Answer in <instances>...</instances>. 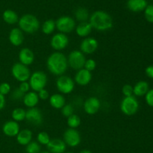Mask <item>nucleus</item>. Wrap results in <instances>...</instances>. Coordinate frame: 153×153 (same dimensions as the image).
Listing matches in <instances>:
<instances>
[{"mask_svg":"<svg viewBox=\"0 0 153 153\" xmlns=\"http://www.w3.org/2000/svg\"><path fill=\"white\" fill-rule=\"evenodd\" d=\"M46 67L49 71L55 76H62L69 67L67 58L60 52H53L48 57Z\"/></svg>","mask_w":153,"mask_h":153,"instance_id":"f257e3e1","label":"nucleus"},{"mask_svg":"<svg viewBox=\"0 0 153 153\" xmlns=\"http://www.w3.org/2000/svg\"><path fill=\"white\" fill-rule=\"evenodd\" d=\"M89 19L92 28L100 31L110 30L114 25L111 16L104 10H97L92 13Z\"/></svg>","mask_w":153,"mask_h":153,"instance_id":"f03ea898","label":"nucleus"},{"mask_svg":"<svg viewBox=\"0 0 153 153\" xmlns=\"http://www.w3.org/2000/svg\"><path fill=\"white\" fill-rule=\"evenodd\" d=\"M19 28L27 34H34L37 32L40 26V22L35 16L32 14H25L21 16L18 21Z\"/></svg>","mask_w":153,"mask_h":153,"instance_id":"7ed1b4c3","label":"nucleus"},{"mask_svg":"<svg viewBox=\"0 0 153 153\" xmlns=\"http://www.w3.org/2000/svg\"><path fill=\"white\" fill-rule=\"evenodd\" d=\"M47 76L46 74L43 71L37 70L31 74L28 83L30 88L34 92H39L41 90L45 89V87L47 85Z\"/></svg>","mask_w":153,"mask_h":153,"instance_id":"20e7f679","label":"nucleus"},{"mask_svg":"<svg viewBox=\"0 0 153 153\" xmlns=\"http://www.w3.org/2000/svg\"><path fill=\"white\" fill-rule=\"evenodd\" d=\"M139 103L134 96L124 97L120 102V110L127 116H132L137 112Z\"/></svg>","mask_w":153,"mask_h":153,"instance_id":"39448f33","label":"nucleus"},{"mask_svg":"<svg viewBox=\"0 0 153 153\" xmlns=\"http://www.w3.org/2000/svg\"><path fill=\"white\" fill-rule=\"evenodd\" d=\"M85 61H86V58L85 56V54H83L79 50L72 51L67 58L68 66H70L73 70H75L83 69Z\"/></svg>","mask_w":153,"mask_h":153,"instance_id":"423d86ee","label":"nucleus"},{"mask_svg":"<svg viewBox=\"0 0 153 153\" xmlns=\"http://www.w3.org/2000/svg\"><path fill=\"white\" fill-rule=\"evenodd\" d=\"M11 74L16 80L19 82H27L31 76V71L27 66L21 63H16L12 66Z\"/></svg>","mask_w":153,"mask_h":153,"instance_id":"0eeeda50","label":"nucleus"},{"mask_svg":"<svg viewBox=\"0 0 153 153\" xmlns=\"http://www.w3.org/2000/svg\"><path fill=\"white\" fill-rule=\"evenodd\" d=\"M56 28L63 34H68L76 29V21L69 16H62L55 22Z\"/></svg>","mask_w":153,"mask_h":153,"instance_id":"6e6552de","label":"nucleus"},{"mask_svg":"<svg viewBox=\"0 0 153 153\" xmlns=\"http://www.w3.org/2000/svg\"><path fill=\"white\" fill-rule=\"evenodd\" d=\"M56 88L62 94H70L74 91L75 82L67 76H59L56 80Z\"/></svg>","mask_w":153,"mask_h":153,"instance_id":"1a4fd4ad","label":"nucleus"},{"mask_svg":"<svg viewBox=\"0 0 153 153\" xmlns=\"http://www.w3.org/2000/svg\"><path fill=\"white\" fill-rule=\"evenodd\" d=\"M64 141L66 145L70 147H76L81 143L80 133L75 128H70L66 130L64 133Z\"/></svg>","mask_w":153,"mask_h":153,"instance_id":"9d476101","label":"nucleus"},{"mask_svg":"<svg viewBox=\"0 0 153 153\" xmlns=\"http://www.w3.org/2000/svg\"><path fill=\"white\" fill-rule=\"evenodd\" d=\"M69 44V37L63 33H57L54 34L50 40V45L53 49L57 52L66 49Z\"/></svg>","mask_w":153,"mask_h":153,"instance_id":"9b49d317","label":"nucleus"},{"mask_svg":"<svg viewBox=\"0 0 153 153\" xmlns=\"http://www.w3.org/2000/svg\"><path fill=\"white\" fill-rule=\"evenodd\" d=\"M25 120L28 123L31 124L32 126H37L41 125L43 120L41 111L36 107L28 108V110L26 111Z\"/></svg>","mask_w":153,"mask_h":153,"instance_id":"f8f14e48","label":"nucleus"},{"mask_svg":"<svg viewBox=\"0 0 153 153\" xmlns=\"http://www.w3.org/2000/svg\"><path fill=\"white\" fill-rule=\"evenodd\" d=\"M99 43L97 39L94 37H85L80 44V51L83 54L91 55L97 50Z\"/></svg>","mask_w":153,"mask_h":153,"instance_id":"ddd939ff","label":"nucleus"},{"mask_svg":"<svg viewBox=\"0 0 153 153\" xmlns=\"http://www.w3.org/2000/svg\"><path fill=\"white\" fill-rule=\"evenodd\" d=\"M84 110L88 115H94L100 111L101 103L97 97H91L84 102Z\"/></svg>","mask_w":153,"mask_h":153,"instance_id":"4468645a","label":"nucleus"},{"mask_svg":"<svg viewBox=\"0 0 153 153\" xmlns=\"http://www.w3.org/2000/svg\"><path fill=\"white\" fill-rule=\"evenodd\" d=\"M92 80V73L85 69L78 70L75 75V83L80 86H86Z\"/></svg>","mask_w":153,"mask_h":153,"instance_id":"2eb2a0df","label":"nucleus"},{"mask_svg":"<svg viewBox=\"0 0 153 153\" xmlns=\"http://www.w3.org/2000/svg\"><path fill=\"white\" fill-rule=\"evenodd\" d=\"M46 146H47L48 152L50 153H64L67 148V145L64 140L58 138L50 140Z\"/></svg>","mask_w":153,"mask_h":153,"instance_id":"dca6fc26","label":"nucleus"},{"mask_svg":"<svg viewBox=\"0 0 153 153\" xmlns=\"http://www.w3.org/2000/svg\"><path fill=\"white\" fill-rule=\"evenodd\" d=\"M19 126L17 122L10 120L4 123L2 126V131L7 137H16L19 132Z\"/></svg>","mask_w":153,"mask_h":153,"instance_id":"f3484780","label":"nucleus"},{"mask_svg":"<svg viewBox=\"0 0 153 153\" xmlns=\"http://www.w3.org/2000/svg\"><path fill=\"white\" fill-rule=\"evenodd\" d=\"M19 63L28 67L33 64L34 61V54L28 48H22L19 52Z\"/></svg>","mask_w":153,"mask_h":153,"instance_id":"a211bd4d","label":"nucleus"},{"mask_svg":"<svg viewBox=\"0 0 153 153\" xmlns=\"http://www.w3.org/2000/svg\"><path fill=\"white\" fill-rule=\"evenodd\" d=\"M9 41L13 46H19L24 41L23 32L19 28H14L9 33Z\"/></svg>","mask_w":153,"mask_h":153,"instance_id":"6ab92c4d","label":"nucleus"},{"mask_svg":"<svg viewBox=\"0 0 153 153\" xmlns=\"http://www.w3.org/2000/svg\"><path fill=\"white\" fill-rule=\"evenodd\" d=\"M39 100L40 99L37 95V93L34 92V91H29V92L26 93L22 98L23 104L28 108L36 107V105L38 104Z\"/></svg>","mask_w":153,"mask_h":153,"instance_id":"aec40b11","label":"nucleus"},{"mask_svg":"<svg viewBox=\"0 0 153 153\" xmlns=\"http://www.w3.org/2000/svg\"><path fill=\"white\" fill-rule=\"evenodd\" d=\"M16 137V141H17V143L19 145L26 146V145H28L31 141V139H32V132H31V130L25 128V129L20 130Z\"/></svg>","mask_w":153,"mask_h":153,"instance_id":"412c9836","label":"nucleus"},{"mask_svg":"<svg viewBox=\"0 0 153 153\" xmlns=\"http://www.w3.org/2000/svg\"><path fill=\"white\" fill-rule=\"evenodd\" d=\"M146 6V0H128L127 1V7L132 12H140L144 10Z\"/></svg>","mask_w":153,"mask_h":153,"instance_id":"4be33fe9","label":"nucleus"},{"mask_svg":"<svg viewBox=\"0 0 153 153\" xmlns=\"http://www.w3.org/2000/svg\"><path fill=\"white\" fill-rule=\"evenodd\" d=\"M49 104L53 108L61 109L66 105V100L61 94H55L49 97Z\"/></svg>","mask_w":153,"mask_h":153,"instance_id":"5701e85b","label":"nucleus"},{"mask_svg":"<svg viewBox=\"0 0 153 153\" xmlns=\"http://www.w3.org/2000/svg\"><path fill=\"white\" fill-rule=\"evenodd\" d=\"M92 26L89 22H80L76 27V32L80 37H88L92 31Z\"/></svg>","mask_w":153,"mask_h":153,"instance_id":"b1692460","label":"nucleus"},{"mask_svg":"<svg viewBox=\"0 0 153 153\" xmlns=\"http://www.w3.org/2000/svg\"><path fill=\"white\" fill-rule=\"evenodd\" d=\"M149 91V84L145 81H140L133 87V94L136 97H143Z\"/></svg>","mask_w":153,"mask_h":153,"instance_id":"393cba45","label":"nucleus"},{"mask_svg":"<svg viewBox=\"0 0 153 153\" xmlns=\"http://www.w3.org/2000/svg\"><path fill=\"white\" fill-rule=\"evenodd\" d=\"M3 19L6 23L9 25H14L19 21L17 13L12 10H4L2 14Z\"/></svg>","mask_w":153,"mask_h":153,"instance_id":"a878e982","label":"nucleus"},{"mask_svg":"<svg viewBox=\"0 0 153 153\" xmlns=\"http://www.w3.org/2000/svg\"><path fill=\"white\" fill-rule=\"evenodd\" d=\"M56 28V25L55 22L53 19H48L45 21L41 26V30L43 34L49 35V34H52Z\"/></svg>","mask_w":153,"mask_h":153,"instance_id":"bb28decb","label":"nucleus"},{"mask_svg":"<svg viewBox=\"0 0 153 153\" xmlns=\"http://www.w3.org/2000/svg\"><path fill=\"white\" fill-rule=\"evenodd\" d=\"M75 16H76V19L80 22H88V19L90 18L89 12L85 7H79L76 10Z\"/></svg>","mask_w":153,"mask_h":153,"instance_id":"cd10ccee","label":"nucleus"},{"mask_svg":"<svg viewBox=\"0 0 153 153\" xmlns=\"http://www.w3.org/2000/svg\"><path fill=\"white\" fill-rule=\"evenodd\" d=\"M25 114H26V111L21 108H16L12 111L11 117L13 120L18 123L25 120Z\"/></svg>","mask_w":153,"mask_h":153,"instance_id":"c85d7f7f","label":"nucleus"},{"mask_svg":"<svg viewBox=\"0 0 153 153\" xmlns=\"http://www.w3.org/2000/svg\"><path fill=\"white\" fill-rule=\"evenodd\" d=\"M81 118L77 114H72L69 117H67V125L70 128H77L81 125Z\"/></svg>","mask_w":153,"mask_h":153,"instance_id":"c756f323","label":"nucleus"},{"mask_svg":"<svg viewBox=\"0 0 153 153\" xmlns=\"http://www.w3.org/2000/svg\"><path fill=\"white\" fill-rule=\"evenodd\" d=\"M25 146H26L25 147L26 153H40L41 151L40 144L37 141H31Z\"/></svg>","mask_w":153,"mask_h":153,"instance_id":"7c9ffc66","label":"nucleus"},{"mask_svg":"<svg viewBox=\"0 0 153 153\" xmlns=\"http://www.w3.org/2000/svg\"><path fill=\"white\" fill-rule=\"evenodd\" d=\"M37 143H40V145H47L50 141V137H49V134L45 131H41L39 133L37 136Z\"/></svg>","mask_w":153,"mask_h":153,"instance_id":"2f4dec72","label":"nucleus"},{"mask_svg":"<svg viewBox=\"0 0 153 153\" xmlns=\"http://www.w3.org/2000/svg\"><path fill=\"white\" fill-rule=\"evenodd\" d=\"M144 16L146 20L150 23H153V5L149 4L146 6L144 10Z\"/></svg>","mask_w":153,"mask_h":153,"instance_id":"473e14b6","label":"nucleus"},{"mask_svg":"<svg viewBox=\"0 0 153 153\" xmlns=\"http://www.w3.org/2000/svg\"><path fill=\"white\" fill-rule=\"evenodd\" d=\"M61 113H62L63 116L66 117H69L72 114H73V113H74V108H73L72 105L66 104L61 108Z\"/></svg>","mask_w":153,"mask_h":153,"instance_id":"72a5a7b5","label":"nucleus"},{"mask_svg":"<svg viewBox=\"0 0 153 153\" xmlns=\"http://www.w3.org/2000/svg\"><path fill=\"white\" fill-rule=\"evenodd\" d=\"M97 67V62L94 59H88L86 60L84 66V69L87 70L89 72L94 71Z\"/></svg>","mask_w":153,"mask_h":153,"instance_id":"f704fd0d","label":"nucleus"},{"mask_svg":"<svg viewBox=\"0 0 153 153\" xmlns=\"http://www.w3.org/2000/svg\"><path fill=\"white\" fill-rule=\"evenodd\" d=\"M24 95H25V94L22 93L19 88H16V89L12 92L11 99L13 100H15V101H18V100H22Z\"/></svg>","mask_w":153,"mask_h":153,"instance_id":"c9c22d12","label":"nucleus"},{"mask_svg":"<svg viewBox=\"0 0 153 153\" xmlns=\"http://www.w3.org/2000/svg\"><path fill=\"white\" fill-rule=\"evenodd\" d=\"M10 85L7 82H3L0 85V94L3 96H5L10 92Z\"/></svg>","mask_w":153,"mask_h":153,"instance_id":"e433bc0d","label":"nucleus"},{"mask_svg":"<svg viewBox=\"0 0 153 153\" xmlns=\"http://www.w3.org/2000/svg\"><path fill=\"white\" fill-rule=\"evenodd\" d=\"M122 93L125 97L133 96V87L130 85H125L122 88Z\"/></svg>","mask_w":153,"mask_h":153,"instance_id":"4c0bfd02","label":"nucleus"},{"mask_svg":"<svg viewBox=\"0 0 153 153\" xmlns=\"http://www.w3.org/2000/svg\"><path fill=\"white\" fill-rule=\"evenodd\" d=\"M145 100L148 105L153 107V89L149 90V91L146 93L145 95Z\"/></svg>","mask_w":153,"mask_h":153,"instance_id":"58836bf2","label":"nucleus"},{"mask_svg":"<svg viewBox=\"0 0 153 153\" xmlns=\"http://www.w3.org/2000/svg\"><path fill=\"white\" fill-rule=\"evenodd\" d=\"M18 88H19L22 93H24V94H26V93L29 92L30 89H31V88H30V85L28 82H20L19 86Z\"/></svg>","mask_w":153,"mask_h":153,"instance_id":"ea45409f","label":"nucleus"},{"mask_svg":"<svg viewBox=\"0 0 153 153\" xmlns=\"http://www.w3.org/2000/svg\"><path fill=\"white\" fill-rule=\"evenodd\" d=\"M37 95L40 100H46L49 98V94L46 89H43L37 92Z\"/></svg>","mask_w":153,"mask_h":153,"instance_id":"a19ab883","label":"nucleus"},{"mask_svg":"<svg viewBox=\"0 0 153 153\" xmlns=\"http://www.w3.org/2000/svg\"><path fill=\"white\" fill-rule=\"evenodd\" d=\"M146 75L150 79H153V65H150L147 67L145 70Z\"/></svg>","mask_w":153,"mask_h":153,"instance_id":"79ce46f5","label":"nucleus"},{"mask_svg":"<svg viewBox=\"0 0 153 153\" xmlns=\"http://www.w3.org/2000/svg\"><path fill=\"white\" fill-rule=\"evenodd\" d=\"M4 106H5V98L4 96L0 94V110L4 108Z\"/></svg>","mask_w":153,"mask_h":153,"instance_id":"37998d69","label":"nucleus"},{"mask_svg":"<svg viewBox=\"0 0 153 153\" xmlns=\"http://www.w3.org/2000/svg\"><path fill=\"white\" fill-rule=\"evenodd\" d=\"M79 153H92V152H91L90 150H88V149H83V150L81 151Z\"/></svg>","mask_w":153,"mask_h":153,"instance_id":"c03bdc74","label":"nucleus"},{"mask_svg":"<svg viewBox=\"0 0 153 153\" xmlns=\"http://www.w3.org/2000/svg\"><path fill=\"white\" fill-rule=\"evenodd\" d=\"M40 153H50L49 152H46V151H44V152H40Z\"/></svg>","mask_w":153,"mask_h":153,"instance_id":"a18cd8bd","label":"nucleus"},{"mask_svg":"<svg viewBox=\"0 0 153 153\" xmlns=\"http://www.w3.org/2000/svg\"><path fill=\"white\" fill-rule=\"evenodd\" d=\"M64 153H73V152H64Z\"/></svg>","mask_w":153,"mask_h":153,"instance_id":"49530a36","label":"nucleus"}]
</instances>
